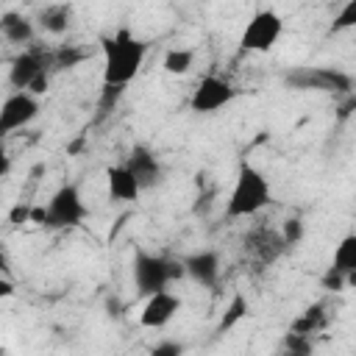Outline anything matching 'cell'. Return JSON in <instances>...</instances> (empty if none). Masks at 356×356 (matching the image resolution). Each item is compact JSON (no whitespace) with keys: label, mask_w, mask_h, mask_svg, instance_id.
Returning <instances> with one entry per match:
<instances>
[{"label":"cell","mask_w":356,"mask_h":356,"mask_svg":"<svg viewBox=\"0 0 356 356\" xmlns=\"http://www.w3.org/2000/svg\"><path fill=\"white\" fill-rule=\"evenodd\" d=\"M103 47V83H122L128 86L134 75L142 70V61L147 56V44L136 39L128 28H120L114 36L100 39Z\"/></svg>","instance_id":"6da1fadb"},{"label":"cell","mask_w":356,"mask_h":356,"mask_svg":"<svg viewBox=\"0 0 356 356\" xmlns=\"http://www.w3.org/2000/svg\"><path fill=\"white\" fill-rule=\"evenodd\" d=\"M270 197H273V192H270V181L264 178V172L256 170L253 164L242 161L236 181H234V189H231L228 203H225V217L228 220L253 217L270 203Z\"/></svg>","instance_id":"7a4b0ae2"},{"label":"cell","mask_w":356,"mask_h":356,"mask_svg":"<svg viewBox=\"0 0 356 356\" xmlns=\"http://www.w3.org/2000/svg\"><path fill=\"white\" fill-rule=\"evenodd\" d=\"M86 214H89V209L81 197V189L75 184H64L50 195L47 206L31 209V222L39 228H53V231L56 228H75L86 220Z\"/></svg>","instance_id":"3957f363"},{"label":"cell","mask_w":356,"mask_h":356,"mask_svg":"<svg viewBox=\"0 0 356 356\" xmlns=\"http://www.w3.org/2000/svg\"><path fill=\"white\" fill-rule=\"evenodd\" d=\"M131 273H134L136 292L147 298L153 292L167 289L172 281L184 278L186 275V267H184V259H167V256H156V253H147V250L139 248L134 253Z\"/></svg>","instance_id":"277c9868"},{"label":"cell","mask_w":356,"mask_h":356,"mask_svg":"<svg viewBox=\"0 0 356 356\" xmlns=\"http://www.w3.org/2000/svg\"><path fill=\"white\" fill-rule=\"evenodd\" d=\"M284 83L298 92H325V95H350L356 81L334 67H295L284 75Z\"/></svg>","instance_id":"5b68a950"},{"label":"cell","mask_w":356,"mask_h":356,"mask_svg":"<svg viewBox=\"0 0 356 356\" xmlns=\"http://www.w3.org/2000/svg\"><path fill=\"white\" fill-rule=\"evenodd\" d=\"M281 31H284V19L273 8H261L245 25V31L239 36V47L248 53H267L278 42Z\"/></svg>","instance_id":"8992f818"},{"label":"cell","mask_w":356,"mask_h":356,"mask_svg":"<svg viewBox=\"0 0 356 356\" xmlns=\"http://www.w3.org/2000/svg\"><path fill=\"white\" fill-rule=\"evenodd\" d=\"M236 97V89L231 81L217 78V75H206L200 78V83L195 86L192 97H189V108L195 114H214L222 106H228Z\"/></svg>","instance_id":"52a82bcc"},{"label":"cell","mask_w":356,"mask_h":356,"mask_svg":"<svg viewBox=\"0 0 356 356\" xmlns=\"http://www.w3.org/2000/svg\"><path fill=\"white\" fill-rule=\"evenodd\" d=\"M39 114V100L31 92H14L6 97L3 108H0V134L8 136L17 128H25L31 120H36Z\"/></svg>","instance_id":"ba28073f"},{"label":"cell","mask_w":356,"mask_h":356,"mask_svg":"<svg viewBox=\"0 0 356 356\" xmlns=\"http://www.w3.org/2000/svg\"><path fill=\"white\" fill-rule=\"evenodd\" d=\"M50 67H53V53L22 50V53L11 61V67H8V81H11V86H14L17 92H25V89L33 83V78H36L39 72L50 70Z\"/></svg>","instance_id":"9c48e42d"},{"label":"cell","mask_w":356,"mask_h":356,"mask_svg":"<svg viewBox=\"0 0 356 356\" xmlns=\"http://www.w3.org/2000/svg\"><path fill=\"white\" fill-rule=\"evenodd\" d=\"M178 309H181V298L178 295H172L167 289L153 292V295H147V303H145V309L139 314V323L145 328H164L175 317Z\"/></svg>","instance_id":"30bf717a"},{"label":"cell","mask_w":356,"mask_h":356,"mask_svg":"<svg viewBox=\"0 0 356 356\" xmlns=\"http://www.w3.org/2000/svg\"><path fill=\"white\" fill-rule=\"evenodd\" d=\"M125 167L136 175V181L142 184V189H150L161 181V164L159 156L147 147V145H134L125 156Z\"/></svg>","instance_id":"8fae6325"},{"label":"cell","mask_w":356,"mask_h":356,"mask_svg":"<svg viewBox=\"0 0 356 356\" xmlns=\"http://www.w3.org/2000/svg\"><path fill=\"white\" fill-rule=\"evenodd\" d=\"M245 245H248V250L261 264H273L286 250V242H284L281 231H273V228H256V231H250L245 236Z\"/></svg>","instance_id":"7c38bea8"},{"label":"cell","mask_w":356,"mask_h":356,"mask_svg":"<svg viewBox=\"0 0 356 356\" xmlns=\"http://www.w3.org/2000/svg\"><path fill=\"white\" fill-rule=\"evenodd\" d=\"M184 267L186 275L200 286H214L220 278V256L214 250H197L184 256Z\"/></svg>","instance_id":"4fadbf2b"},{"label":"cell","mask_w":356,"mask_h":356,"mask_svg":"<svg viewBox=\"0 0 356 356\" xmlns=\"http://www.w3.org/2000/svg\"><path fill=\"white\" fill-rule=\"evenodd\" d=\"M106 181H108V195H111L114 200H122V203L136 200L139 192H142V184H139L136 175L125 167V161L108 167V170H106Z\"/></svg>","instance_id":"5bb4252c"},{"label":"cell","mask_w":356,"mask_h":356,"mask_svg":"<svg viewBox=\"0 0 356 356\" xmlns=\"http://www.w3.org/2000/svg\"><path fill=\"white\" fill-rule=\"evenodd\" d=\"M0 31L11 44H28L33 39V22L17 11H6L0 17Z\"/></svg>","instance_id":"9a60e30c"},{"label":"cell","mask_w":356,"mask_h":356,"mask_svg":"<svg viewBox=\"0 0 356 356\" xmlns=\"http://www.w3.org/2000/svg\"><path fill=\"white\" fill-rule=\"evenodd\" d=\"M70 22H72V6L70 3H53V6L42 8V14H39V25L47 33H64L70 28Z\"/></svg>","instance_id":"2e32d148"},{"label":"cell","mask_w":356,"mask_h":356,"mask_svg":"<svg viewBox=\"0 0 356 356\" xmlns=\"http://www.w3.org/2000/svg\"><path fill=\"white\" fill-rule=\"evenodd\" d=\"M325 325V306L323 303H312L306 306L289 325V331H298V334H314Z\"/></svg>","instance_id":"e0dca14e"},{"label":"cell","mask_w":356,"mask_h":356,"mask_svg":"<svg viewBox=\"0 0 356 356\" xmlns=\"http://www.w3.org/2000/svg\"><path fill=\"white\" fill-rule=\"evenodd\" d=\"M331 267H337V270L345 273V275L356 270V234H345V236L337 242Z\"/></svg>","instance_id":"ac0fdd59"},{"label":"cell","mask_w":356,"mask_h":356,"mask_svg":"<svg viewBox=\"0 0 356 356\" xmlns=\"http://www.w3.org/2000/svg\"><path fill=\"white\" fill-rule=\"evenodd\" d=\"M248 309H250L248 298H245V295H234V298H231V303L225 306V312H222L220 323H217V334L231 331V328H234L239 320H245V317H248Z\"/></svg>","instance_id":"d6986e66"},{"label":"cell","mask_w":356,"mask_h":356,"mask_svg":"<svg viewBox=\"0 0 356 356\" xmlns=\"http://www.w3.org/2000/svg\"><path fill=\"white\" fill-rule=\"evenodd\" d=\"M192 61H195L192 50L172 47V50L164 53V72H170V75H186L192 70Z\"/></svg>","instance_id":"ffe728a7"},{"label":"cell","mask_w":356,"mask_h":356,"mask_svg":"<svg viewBox=\"0 0 356 356\" xmlns=\"http://www.w3.org/2000/svg\"><path fill=\"white\" fill-rule=\"evenodd\" d=\"M122 92H125L122 83H103L100 97H97V117H106L108 111H114V106L122 97Z\"/></svg>","instance_id":"44dd1931"},{"label":"cell","mask_w":356,"mask_h":356,"mask_svg":"<svg viewBox=\"0 0 356 356\" xmlns=\"http://www.w3.org/2000/svg\"><path fill=\"white\" fill-rule=\"evenodd\" d=\"M281 348H284V350H289V353H295V356H306V353H312L314 342H312V334L286 331V334H284V342H281Z\"/></svg>","instance_id":"7402d4cb"},{"label":"cell","mask_w":356,"mask_h":356,"mask_svg":"<svg viewBox=\"0 0 356 356\" xmlns=\"http://www.w3.org/2000/svg\"><path fill=\"white\" fill-rule=\"evenodd\" d=\"M83 58H86V53H83V50H78V47H72V44L53 50V67H56V70H70V67L81 64Z\"/></svg>","instance_id":"603a6c76"},{"label":"cell","mask_w":356,"mask_h":356,"mask_svg":"<svg viewBox=\"0 0 356 356\" xmlns=\"http://www.w3.org/2000/svg\"><path fill=\"white\" fill-rule=\"evenodd\" d=\"M348 28H356V0H348L337 17L331 19V33H339V31H348Z\"/></svg>","instance_id":"cb8c5ba5"},{"label":"cell","mask_w":356,"mask_h":356,"mask_svg":"<svg viewBox=\"0 0 356 356\" xmlns=\"http://www.w3.org/2000/svg\"><path fill=\"white\" fill-rule=\"evenodd\" d=\"M281 236H284L286 248L298 245V242L303 239V220H300V217H289V220H284V225H281Z\"/></svg>","instance_id":"d4e9b609"},{"label":"cell","mask_w":356,"mask_h":356,"mask_svg":"<svg viewBox=\"0 0 356 356\" xmlns=\"http://www.w3.org/2000/svg\"><path fill=\"white\" fill-rule=\"evenodd\" d=\"M320 284H323V289H328V292H342V289L348 286V281H345V273H339L337 267H328Z\"/></svg>","instance_id":"484cf974"},{"label":"cell","mask_w":356,"mask_h":356,"mask_svg":"<svg viewBox=\"0 0 356 356\" xmlns=\"http://www.w3.org/2000/svg\"><path fill=\"white\" fill-rule=\"evenodd\" d=\"M47 86H50V70L39 72V75L33 78V83H31L25 92H31V95H36V97H39V95H44V92H47Z\"/></svg>","instance_id":"4316f807"},{"label":"cell","mask_w":356,"mask_h":356,"mask_svg":"<svg viewBox=\"0 0 356 356\" xmlns=\"http://www.w3.org/2000/svg\"><path fill=\"white\" fill-rule=\"evenodd\" d=\"M31 209H33V206H28V203H17V206L11 209V214H8V220H11L14 225L31 222Z\"/></svg>","instance_id":"83f0119b"},{"label":"cell","mask_w":356,"mask_h":356,"mask_svg":"<svg viewBox=\"0 0 356 356\" xmlns=\"http://www.w3.org/2000/svg\"><path fill=\"white\" fill-rule=\"evenodd\" d=\"M184 350V345L181 342H159V345H153L150 348V353L153 356H178Z\"/></svg>","instance_id":"f1b7e54d"},{"label":"cell","mask_w":356,"mask_h":356,"mask_svg":"<svg viewBox=\"0 0 356 356\" xmlns=\"http://www.w3.org/2000/svg\"><path fill=\"white\" fill-rule=\"evenodd\" d=\"M353 111H356V86H353V92L342 100V106H339V120H348Z\"/></svg>","instance_id":"f546056e"},{"label":"cell","mask_w":356,"mask_h":356,"mask_svg":"<svg viewBox=\"0 0 356 356\" xmlns=\"http://www.w3.org/2000/svg\"><path fill=\"white\" fill-rule=\"evenodd\" d=\"M11 292H14L11 281H6V278H3V281H0V295H11Z\"/></svg>","instance_id":"4dcf8cb0"},{"label":"cell","mask_w":356,"mask_h":356,"mask_svg":"<svg viewBox=\"0 0 356 356\" xmlns=\"http://www.w3.org/2000/svg\"><path fill=\"white\" fill-rule=\"evenodd\" d=\"M345 281H348V286H356V270H353V273H348V275H345Z\"/></svg>","instance_id":"1f68e13d"}]
</instances>
